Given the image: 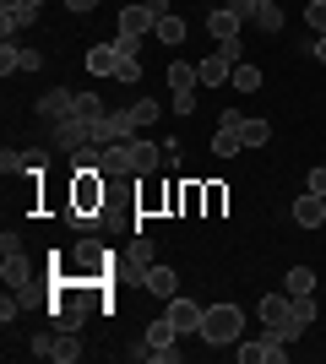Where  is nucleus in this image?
Segmentation results:
<instances>
[{"label":"nucleus","instance_id":"obj_1","mask_svg":"<svg viewBox=\"0 0 326 364\" xmlns=\"http://www.w3.org/2000/svg\"><path fill=\"white\" fill-rule=\"evenodd\" d=\"M104 213V174L98 168H77V185H71V223L93 228Z\"/></svg>","mask_w":326,"mask_h":364},{"label":"nucleus","instance_id":"obj_2","mask_svg":"<svg viewBox=\"0 0 326 364\" xmlns=\"http://www.w3.org/2000/svg\"><path fill=\"white\" fill-rule=\"evenodd\" d=\"M239 332H245V316H239L234 304H207L202 337L212 343V348H234V343H239Z\"/></svg>","mask_w":326,"mask_h":364},{"label":"nucleus","instance_id":"obj_3","mask_svg":"<svg viewBox=\"0 0 326 364\" xmlns=\"http://www.w3.org/2000/svg\"><path fill=\"white\" fill-rule=\"evenodd\" d=\"M33 359H55V364H71V359H82V337L77 332H38L33 337Z\"/></svg>","mask_w":326,"mask_h":364},{"label":"nucleus","instance_id":"obj_4","mask_svg":"<svg viewBox=\"0 0 326 364\" xmlns=\"http://www.w3.org/2000/svg\"><path fill=\"white\" fill-rule=\"evenodd\" d=\"M0 277H6V289H28L33 283V261L22 256V240H16V234L0 240Z\"/></svg>","mask_w":326,"mask_h":364},{"label":"nucleus","instance_id":"obj_5","mask_svg":"<svg viewBox=\"0 0 326 364\" xmlns=\"http://www.w3.org/2000/svg\"><path fill=\"white\" fill-rule=\"evenodd\" d=\"M169 87H174V114H196V87H202V76L190 60H174L169 65Z\"/></svg>","mask_w":326,"mask_h":364},{"label":"nucleus","instance_id":"obj_6","mask_svg":"<svg viewBox=\"0 0 326 364\" xmlns=\"http://www.w3.org/2000/svg\"><path fill=\"white\" fill-rule=\"evenodd\" d=\"M141 125H136V114L131 109H109L104 120L93 125V147H114V141H131Z\"/></svg>","mask_w":326,"mask_h":364},{"label":"nucleus","instance_id":"obj_7","mask_svg":"<svg viewBox=\"0 0 326 364\" xmlns=\"http://www.w3.org/2000/svg\"><path fill=\"white\" fill-rule=\"evenodd\" d=\"M163 316L174 321V332H180V337H190V332H202V316H207V304H196V299H180V294H174V299L163 304Z\"/></svg>","mask_w":326,"mask_h":364},{"label":"nucleus","instance_id":"obj_8","mask_svg":"<svg viewBox=\"0 0 326 364\" xmlns=\"http://www.w3.org/2000/svg\"><path fill=\"white\" fill-rule=\"evenodd\" d=\"M93 141V125L77 120V114H65V120H55V152H77Z\"/></svg>","mask_w":326,"mask_h":364},{"label":"nucleus","instance_id":"obj_9","mask_svg":"<svg viewBox=\"0 0 326 364\" xmlns=\"http://www.w3.org/2000/svg\"><path fill=\"white\" fill-rule=\"evenodd\" d=\"M239 125H245V114H239V109H229V114L217 120V136H212V152H217V158H234V152L245 147V136H239Z\"/></svg>","mask_w":326,"mask_h":364},{"label":"nucleus","instance_id":"obj_10","mask_svg":"<svg viewBox=\"0 0 326 364\" xmlns=\"http://www.w3.org/2000/svg\"><path fill=\"white\" fill-rule=\"evenodd\" d=\"M49 316H55V326H60V332H77L82 321H87V304L71 299V289H55V304H49Z\"/></svg>","mask_w":326,"mask_h":364},{"label":"nucleus","instance_id":"obj_11","mask_svg":"<svg viewBox=\"0 0 326 364\" xmlns=\"http://www.w3.org/2000/svg\"><path fill=\"white\" fill-rule=\"evenodd\" d=\"M33 22H38V6H28V0H0V33H6V38L33 28Z\"/></svg>","mask_w":326,"mask_h":364},{"label":"nucleus","instance_id":"obj_12","mask_svg":"<svg viewBox=\"0 0 326 364\" xmlns=\"http://www.w3.org/2000/svg\"><path fill=\"white\" fill-rule=\"evenodd\" d=\"M153 28H158V16L147 11V6H125V11H120V33H114V38H136V44H141Z\"/></svg>","mask_w":326,"mask_h":364},{"label":"nucleus","instance_id":"obj_13","mask_svg":"<svg viewBox=\"0 0 326 364\" xmlns=\"http://www.w3.org/2000/svg\"><path fill=\"white\" fill-rule=\"evenodd\" d=\"M38 168H49V152H44V147L6 152V158H0V174H38Z\"/></svg>","mask_w":326,"mask_h":364},{"label":"nucleus","instance_id":"obj_14","mask_svg":"<svg viewBox=\"0 0 326 364\" xmlns=\"http://www.w3.org/2000/svg\"><path fill=\"white\" fill-rule=\"evenodd\" d=\"M125 147H131V174H153V168L163 164V147H158V141H141V136H131Z\"/></svg>","mask_w":326,"mask_h":364},{"label":"nucleus","instance_id":"obj_15","mask_svg":"<svg viewBox=\"0 0 326 364\" xmlns=\"http://www.w3.org/2000/svg\"><path fill=\"white\" fill-rule=\"evenodd\" d=\"M120 60H125L120 44H93L87 49V71L93 76H120Z\"/></svg>","mask_w":326,"mask_h":364},{"label":"nucleus","instance_id":"obj_16","mask_svg":"<svg viewBox=\"0 0 326 364\" xmlns=\"http://www.w3.org/2000/svg\"><path fill=\"white\" fill-rule=\"evenodd\" d=\"M239 28H245V16H234L229 6H217V11H207V33H212L217 44H229V38H239Z\"/></svg>","mask_w":326,"mask_h":364},{"label":"nucleus","instance_id":"obj_17","mask_svg":"<svg viewBox=\"0 0 326 364\" xmlns=\"http://www.w3.org/2000/svg\"><path fill=\"white\" fill-rule=\"evenodd\" d=\"M294 223H299V228H321V223H326V196L305 191V196L294 201Z\"/></svg>","mask_w":326,"mask_h":364},{"label":"nucleus","instance_id":"obj_18","mask_svg":"<svg viewBox=\"0 0 326 364\" xmlns=\"http://www.w3.org/2000/svg\"><path fill=\"white\" fill-rule=\"evenodd\" d=\"M141 289L158 294V299H174V294H180V277H174V267H147V272H141Z\"/></svg>","mask_w":326,"mask_h":364},{"label":"nucleus","instance_id":"obj_19","mask_svg":"<svg viewBox=\"0 0 326 364\" xmlns=\"http://www.w3.org/2000/svg\"><path fill=\"white\" fill-rule=\"evenodd\" d=\"M98 174H104V180H114V174H131V147H125V141H114V147H98Z\"/></svg>","mask_w":326,"mask_h":364},{"label":"nucleus","instance_id":"obj_20","mask_svg":"<svg viewBox=\"0 0 326 364\" xmlns=\"http://www.w3.org/2000/svg\"><path fill=\"white\" fill-rule=\"evenodd\" d=\"M288 316H294V294H288V289H283V294H266V299H261V321H266V326H283Z\"/></svg>","mask_w":326,"mask_h":364},{"label":"nucleus","instance_id":"obj_21","mask_svg":"<svg viewBox=\"0 0 326 364\" xmlns=\"http://www.w3.org/2000/svg\"><path fill=\"white\" fill-rule=\"evenodd\" d=\"M71 104H77V92L55 87V92H44V98H38V114H44V120H65V114H71Z\"/></svg>","mask_w":326,"mask_h":364},{"label":"nucleus","instance_id":"obj_22","mask_svg":"<svg viewBox=\"0 0 326 364\" xmlns=\"http://www.w3.org/2000/svg\"><path fill=\"white\" fill-rule=\"evenodd\" d=\"M109 261H114V256H109L98 240H82V245H77V267H82V272H104Z\"/></svg>","mask_w":326,"mask_h":364},{"label":"nucleus","instance_id":"obj_23","mask_svg":"<svg viewBox=\"0 0 326 364\" xmlns=\"http://www.w3.org/2000/svg\"><path fill=\"white\" fill-rule=\"evenodd\" d=\"M234 359H239V364H266V359H272V337H256V343L239 337V343H234Z\"/></svg>","mask_w":326,"mask_h":364},{"label":"nucleus","instance_id":"obj_24","mask_svg":"<svg viewBox=\"0 0 326 364\" xmlns=\"http://www.w3.org/2000/svg\"><path fill=\"white\" fill-rule=\"evenodd\" d=\"M141 343H147V348H169V343H180V332H174V321H169V316H158L153 326L141 332Z\"/></svg>","mask_w":326,"mask_h":364},{"label":"nucleus","instance_id":"obj_25","mask_svg":"<svg viewBox=\"0 0 326 364\" xmlns=\"http://www.w3.org/2000/svg\"><path fill=\"white\" fill-rule=\"evenodd\" d=\"M71 114H77V120H87V125H98L109 114L104 109V98H98V92H77V104H71Z\"/></svg>","mask_w":326,"mask_h":364},{"label":"nucleus","instance_id":"obj_26","mask_svg":"<svg viewBox=\"0 0 326 364\" xmlns=\"http://www.w3.org/2000/svg\"><path fill=\"white\" fill-rule=\"evenodd\" d=\"M239 136H245V147H266V141H272V120H256V114H245Z\"/></svg>","mask_w":326,"mask_h":364},{"label":"nucleus","instance_id":"obj_27","mask_svg":"<svg viewBox=\"0 0 326 364\" xmlns=\"http://www.w3.org/2000/svg\"><path fill=\"white\" fill-rule=\"evenodd\" d=\"M153 38H163V44H185V16H158V28H153Z\"/></svg>","mask_w":326,"mask_h":364},{"label":"nucleus","instance_id":"obj_28","mask_svg":"<svg viewBox=\"0 0 326 364\" xmlns=\"http://www.w3.org/2000/svg\"><path fill=\"white\" fill-rule=\"evenodd\" d=\"M283 289L294 294V299H299V294H315V272H310V267H288V277H283Z\"/></svg>","mask_w":326,"mask_h":364},{"label":"nucleus","instance_id":"obj_29","mask_svg":"<svg viewBox=\"0 0 326 364\" xmlns=\"http://www.w3.org/2000/svg\"><path fill=\"white\" fill-rule=\"evenodd\" d=\"M229 82H234L239 92H261V71H256V65H245V60L234 65V76H229Z\"/></svg>","mask_w":326,"mask_h":364},{"label":"nucleus","instance_id":"obj_30","mask_svg":"<svg viewBox=\"0 0 326 364\" xmlns=\"http://www.w3.org/2000/svg\"><path fill=\"white\" fill-rule=\"evenodd\" d=\"M250 22H256L261 33H283V11H278V0H266V6H261L256 16H250Z\"/></svg>","mask_w":326,"mask_h":364},{"label":"nucleus","instance_id":"obj_31","mask_svg":"<svg viewBox=\"0 0 326 364\" xmlns=\"http://www.w3.org/2000/svg\"><path fill=\"white\" fill-rule=\"evenodd\" d=\"M294 321L305 326V332L315 326V294H299V299H294Z\"/></svg>","mask_w":326,"mask_h":364},{"label":"nucleus","instance_id":"obj_32","mask_svg":"<svg viewBox=\"0 0 326 364\" xmlns=\"http://www.w3.org/2000/svg\"><path fill=\"white\" fill-rule=\"evenodd\" d=\"M131 114H136V125H158V114H163V109H158L153 98H136V104H131Z\"/></svg>","mask_w":326,"mask_h":364},{"label":"nucleus","instance_id":"obj_33","mask_svg":"<svg viewBox=\"0 0 326 364\" xmlns=\"http://www.w3.org/2000/svg\"><path fill=\"white\" fill-rule=\"evenodd\" d=\"M305 22H310V33L321 38L326 33V0H310V6H305Z\"/></svg>","mask_w":326,"mask_h":364},{"label":"nucleus","instance_id":"obj_34","mask_svg":"<svg viewBox=\"0 0 326 364\" xmlns=\"http://www.w3.org/2000/svg\"><path fill=\"white\" fill-rule=\"evenodd\" d=\"M16 71H44V55H38V49H22V44H16Z\"/></svg>","mask_w":326,"mask_h":364},{"label":"nucleus","instance_id":"obj_35","mask_svg":"<svg viewBox=\"0 0 326 364\" xmlns=\"http://www.w3.org/2000/svg\"><path fill=\"white\" fill-rule=\"evenodd\" d=\"M131 261L147 272V267H153V240H136V245H131Z\"/></svg>","mask_w":326,"mask_h":364},{"label":"nucleus","instance_id":"obj_36","mask_svg":"<svg viewBox=\"0 0 326 364\" xmlns=\"http://www.w3.org/2000/svg\"><path fill=\"white\" fill-rule=\"evenodd\" d=\"M261 6H266V0H229V11H234V16H245V22L261 11Z\"/></svg>","mask_w":326,"mask_h":364},{"label":"nucleus","instance_id":"obj_37","mask_svg":"<svg viewBox=\"0 0 326 364\" xmlns=\"http://www.w3.org/2000/svg\"><path fill=\"white\" fill-rule=\"evenodd\" d=\"M120 82H141V60H136V55H125V60H120Z\"/></svg>","mask_w":326,"mask_h":364},{"label":"nucleus","instance_id":"obj_38","mask_svg":"<svg viewBox=\"0 0 326 364\" xmlns=\"http://www.w3.org/2000/svg\"><path fill=\"white\" fill-rule=\"evenodd\" d=\"M305 191H315V196H326V164L310 168V180H305Z\"/></svg>","mask_w":326,"mask_h":364},{"label":"nucleus","instance_id":"obj_39","mask_svg":"<svg viewBox=\"0 0 326 364\" xmlns=\"http://www.w3.org/2000/svg\"><path fill=\"white\" fill-rule=\"evenodd\" d=\"M153 364H180V343H169V348H153Z\"/></svg>","mask_w":326,"mask_h":364},{"label":"nucleus","instance_id":"obj_40","mask_svg":"<svg viewBox=\"0 0 326 364\" xmlns=\"http://www.w3.org/2000/svg\"><path fill=\"white\" fill-rule=\"evenodd\" d=\"M141 6H147L153 16H169V0H141Z\"/></svg>","mask_w":326,"mask_h":364},{"label":"nucleus","instance_id":"obj_41","mask_svg":"<svg viewBox=\"0 0 326 364\" xmlns=\"http://www.w3.org/2000/svg\"><path fill=\"white\" fill-rule=\"evenodd\" d=\"M310 55H315V60L326 65V33H321V38H315V44H310Z\"/></svg>","mask_w":326,"mask_h":364},{"label":"nucleus","instance_id":"obj_42","mask_svg":"<svg viewBox=\"0 0 326 364\" xmlns=\"http://www.w3.org/2000/svg\"><path fill=\"white\" fill-rule=\"evenodd\" d=\"M65 6H71V11H93L98 0H65Z\"/></svg>","mask_w":326,"mask_h":364},{"label":"nucleus","instance_id":"obj_43","mask_svg":"<svg viewBox=\"0 0 326 364\" xmlns=\"http://www.w3.org/2000/svg\"><path fill=\"white\" fill-rule=\"evenodd\" d=\"M28 6H44V0H28Z\"/></svg>","mask_w":326,"mask_h":364}]
</instances>
